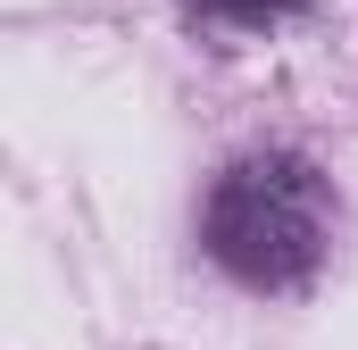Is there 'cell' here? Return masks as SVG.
Listing matches in <instances>:
<instances>
[{
	"label": "cell",
	"instance_id": "obj_1",
	"mask_svg": "<svg viewBox=\"0 0 358 350\" xmlns=\"http://www.w3.org/2000/svg\"><path fill=\"white\" fill-rule=\"evenodd\" d=\"M200 242L234 284L292 292L317 275L325 242H334V192L300 150H250L208 183Z\"/></svg>",
	"mask_w": 358,
	"mask_h": 350
},
{
	"label": "cell",
	"instance_id": "obj_2",
	"mask_svg": "<svg viewBox=\"0 0 358 350\" xmlns=\"http://www.w3.org/2000/svg\"><path fill=\"white\" fill-rule=\"evenodd\" d=\"M200 25H217V34H275L283 17H300L308 0H183Z\"/></svg>",
	"mask_w": 358,
	"mask_h": 350
}]
</instances>
